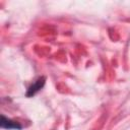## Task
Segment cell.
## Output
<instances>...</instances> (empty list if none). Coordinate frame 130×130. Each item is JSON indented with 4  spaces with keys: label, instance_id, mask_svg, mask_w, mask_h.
<instances>
[{
    "label": "cell",
    "instance_id": "1",
    "mask_svg": "<svg viewBox=\"0 0 130 130\" xmlns=\"http://www.w3.org/2000/svg\"><path fill=\"white\" fill-rule=\"evenodd\" d=\"M0 124H1V127L3 129H8V130H12V129H14V130H20L22 128V126L18 122L13 121V120H11L9 118H6L3 115L1 116V122H0Z\"/></svg>",
    "mask_w": 130,
    "mask_h": 130
},
{
    "label": "cell",
    "instance_id": "2",
    "mask_svg": "<svg viewBox=\"0 0 130 130\" xmlns=\"http://www.w3.org/2000/svg\"><path fill=\"white\" fill-rule=\"evenodd\" d=\"M45 85V77H39L27 89V92H26V95L27 96H32L35 95L38 91H40L43 86Z\"/></svg>",
    "mask_w": 130,
    "mask_h": 130
}]
</instances>
